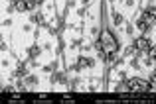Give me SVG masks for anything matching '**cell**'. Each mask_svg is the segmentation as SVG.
Returning <instances> with one entry per match:
<instances>
[{
    "label": "cell",
    "mask_w": 156,
    "mask_h": 104,
    "mask_svg": "<svg viewBox=\"0 0 156 104\" xmlns=\"http://www.w3.org/2000/svg\"><path fill=\"white\" fill-rule=\"evenodd\" d=\"M119 49V43L117 39H115L113 34H109V32H105L103 35H101V41L97 43V51L101 53V55H105V53H115Z\"/></svg>",
    "instance_id": "1"
},
{
    "label": "cell",
    "mask_w": 156,
    "mask_h": 104,
    "mask_svg": "<svg viewBox=\"0 0 156 104\" xmlns=\"http://www.w3.org/2000/svg\"><path fill=\"white\" fill-rule=\"evenodd\" d=\"M133 47H136L138 51H152V43H150V39H146V37H140V39H136Z\"/></svg>",
    "instance_id": "2"
},
{
    "label": "cell",
    "mask_w": 156,
    "mask_h": 104,
    "mask_svg": "<svg viewBox=\"0 0 156 104\" xmlns=\"http://www.w3.org/2000/svg\"><path fill=\"white\" fill-rule=\"evenodd\" d=\"M146 85L142 81H138V79H130L129 82H126V90H144Z\"/></svg>",
    "instance_id": "3"
},
{
    "label": "cell",
    "mask_w": 156,
    "mask_h": 104,
    "mask_svg": "<svg viewBox=\"0 0 156 104\" xmlns=\"http://www.w3.org/2000/svg\"><path fill=\"white\" fill-rule=\"evenodd\" d=\"M10 8H12V10L16 8L18 12H26L28 10V0H14V4H12Z\"/></svg>",
    "instance_id": "4"
},
{
    "label": "cell",
    "mask_w": 156,
    "mask_h": 104,
    "mask_svg": "<svg viewBox=\"0 0 156 104\" xmlns=\"http://www.w3.org/2000/svg\"><path fill=\"white\" fill-rule=\"evenodd\" d=\"M142 18H144L146 22L150 24V26H152V22H154V8H148V10H146L144 14H142Z\"/></svg>",
    "instance_id": "5"
},
{
    "label": "cell",
    "mask_w": 156,
    "mask_h": 104,
    "mask_svg": "<svg viewBox=\"0 0 156 104\" xmlns=\"http://www.w3.org/2000/svg\"><path fill=\"white\" fill-rule=\"evenodd\" d=\"M136 28H138V30H140V32H146V30H148V28H150V24L146 22L144 18H138V22H136Z\"/></svg>",
    "instance_id": "6"
},
{
    "label": "cell",
    "mask_w": 156,
    "mask_h": 104,
    "mask_svg": "<svg viewBox=\"0 0 156 104\" xmlns=\"http://www.w3.org/2000/svg\"><path fill=\"white\" fill-rule=\"evenodd\" d=\"M77 63H79L81 67H93V63H95V61L89 59V57H79V61H77Z\"/></svg>",
    "instance_id": "7"
},
{
    "label": "cell",
    "mask_w": 156,
    "mask_h": 104,
    "mask_svg": "<svg viewBox=\"0 0 156 104\" xmlns=\"http://www.w3.org/2000/svg\"><path fill=\"white\" fill-rule=\"evenodd\" d=\"M28 55H30V57H38L40 55V47H38V45H32V47L28 49Z\"/></svg>",
    "instance_id": "8"
},
{
    "label": "cell",
    "mask_w": 156,
    "mask_h": 104,
    "mask_svg": "<svg viewBox=\"0 0 156 104\" xmlns=\"http://www.w3.org/2000/svg\"><path fill=\"white\" fill-rule=\"evenodd\" d=\"M30 20H32V22H36V24H42V22H44L42 14H34V16H30Z\"/></svg>",
    "instance_id": "9"
},
{
    "label": "cell",
    "mask_w": 156,
    "mask_h": 104,
    "mask_svg": "<svg viewBox=\"0 0 156 104\" xmlns=\"http://www.w3.org/2000/svg\"><path fill=\"white\" fill-rule=\"evenodd\" d=\"M53 81H57V82H63V81H65V77H63V75H61V73H57Z\"/></svg>",
    "instance_id": "10"
},
{
    "label": "cell",
    "mask_w": 156,
    "mask_h": 104,
    "mask_svg": "<svg viewBox=\"0 0 156 104\" xmlns=\"http://www.w3.org/2000/svg\"><path fill=\"white\" fill-rule=\"evenodd\" d=\"M36 6H38V4H36L34 0H28V10H34Z\"/></svg>",
    "instance_id": "11"
},
{
    "label": "cell",
    "mask_w": 156,
    "mask_h": 104,
    "mask_svg": "<svg viewBox=\"0 0 156 104\" xmlns=\"http://www.w3.org/2000/svg\"><path fill=\"white\" fill-rule=\"evenodd\" d=\"M121 22H122V18L119 14H115V24H121Z\"/></svg>",
    "instance_id": "12"
},
{
    "label": "cell",
    "mask_w": 156,
    "mask_h": 104,
    "mask_svg": "<svg viewBox=\"0 0 156 104\" xmlns=\"http://www.w3.org/2000/svg\"><path fill=\"white\" fill-rule=\"evenodd\" d=\"M28 82H32V85H36V82H38V79H36V77H28Z\"/></svg>",
    "instance_id": "13"
},
{
    "label": "cell",
    "mask_w": 156,
    "mask_h": 104,
    "mask_svg": "<svg viewBox=\"0 0 156 104\" xmlns=\"http://www.w3.org/2000/svg\"><path fill=\"white\" fill-rule=\"evenodd\" d=\"M34 2H36V4H38V6H40V4H42V2H44V0H34Z\"/></svg>",
    "instance_id": "14"
}]
</instances>
